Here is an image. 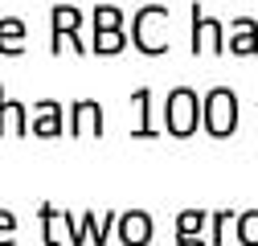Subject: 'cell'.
Listing matches in <instances>:
<instances>
[{"instance_id": "1", "label": "cell", "mask_w": 258, "mask_h": 246, "mask_svg": "<svg viewBox=\"0 0 258 246\" xmlns=\"http://www.w3.org/2000/svg\"><path fill=\"white\" fill-rule=\"evenodd\" d=\"M164 128L176 140H188L192 132L201 128V99H197V90H192V86L168 90V99H164Z\"/></svg>"}, {"instance_id": "2", "label": "cell", "mask_w": 258, "mask_h": 246, "mask_svg": "<svg viewBox=\"0 0 258 246\" xmlns=\"http://www.w3.org/2000/svg\"><path fill=\"white\" fill-rule=\"evenodd\" d=\"M201 128L209 136H217V140L238 132V95L230 86H213L205 95V103H201Z\"/></svg>"}, {"instance_id": "3", "label": "cell", "mask_w": 258, "mask_h": 246, "mask_svg": "<svg viewBox=\"0 0 258 246\" xmlns=\"http://www.w3.org/2000/svg\"><path fill=\"white\" fill-rule=\"evenodd\" d=\"M127 49V29H123V13L115 5H99L94 9V53H119Z\"/></svg>"}, {"instance_id": "4", "label": "cell", "mask_w": 258, "mask_h": 246, "mask_svg": "<svg viewBox=\"0 0 258 246\" xmlns=\"http://www.w3.org/2000/svg\"><path fill=\"white\" fill-rule=\"evenodd\" d=\"M49 25H53V33H49L53 53H61V41H66L74 53H90V49L82 45V37H78V29H82V9H74V5H53V9H49Z\"/></svg>"}, {"instance_id": "5", "label": "cell", "mask_w": 258, "mask_h": 246, "mask_svg": "<svg viewBox=\"0 0 258 246\" xmlns=\"http://www.w3.org/2000/svg\"><path fill=\"white\" fill-rule=\"evenodd\" d=\"M205 49L225 53V29L217 17H205L201 5H192V53H205Z\"/></svg>"}, {"instance_id": "6", "label": "cell", "mask_w": 258, "mask_h": 246, "mask_svg": "<svg viewBox=\"0 0 258 246\" xmlns=\"http://www.w3.org/2000/svg\"><path fill=\"white\" fill-rule=\"evenodd\" d=\"M115 230H119V242L123 246H148L156 226H152V218H148L144 209H127V213H119Z\"/></svg>"}, {"instance_id": "7", "label": "cell", "mask_w": 258, "mask_h": 246, "mask_svg": "<svg viewBox=\"0 0 258 246\" xmlns=\"http://www.w3.org/2000/svg\"><path fill=\"white\" fill-rule=\"evenodd\" d=\"M82 132L103 136V103H94V99L70 103V136H82Z\"/></svg>"}, {"instance_id": "8", "label": "cell", "mask_w": 258, "mask_h": 246, "mask_svg": "<svg viewBox=\"0 0 258 246\" xmlns=\"http://www.w3.org/2000/svg\"><path fill=\"white\" fill-rule=\"evenodd\" d=\"M29 107L25 103H17V99H9V90L0 86V136H29Z\"/></svg>"}, {"instance_id": "9", "label": "cell", "mask_w": 258, "mask_h": 246, "mask_svg": "<svg viewBox=\"0 0 258 246\" xmlns=\"http://www.w3.org/2000/svg\"><path fill=\"white\" fill-rule=\"evenodd\" d=\"M29 132H33V136H61V103L57 99H37Z\"/></svg>"}, {"instance_id": "10", "label": "cell", "mask_w": 258, "mask_h": 246, "mask_svg": "<svg viewBox=\"0 0 258 246\" xmlns=\"http://www.w3.org/2000/svg\"><path fill=\"white\" fill-rule=\"evenodd\" d=\"M25 33H29V25L21 17H0V53L17 57L25 49Z\"/></svg>"}, {"instance_id": "11", "label": "cell", "mask_w": 258, "mask_h": 246, "mask_svg": "<svg viewBox=\"0 0 258 246\" xmlns=\"http://www.w3.org/2000/svg\"><path fill=\"white\" fill-rule=\"evenodd\" d=\"M234 41L225 45L230 53H238V57H250V53H258V21H250V17H234Z\"/></svg>"}, {"instance_id": "12", "label": "cell", "mask_w": 258, "mask_h": 246, "mask_svg": "<svg viewBox=\"0 0 258 246\" xmlns=\"http://www.w3.org/2000/svg\"><path fill=\"white\" fill-rule=\"evenodd\" d=\"M132 103L140 107V123L132 128V136H136V140H152V136H156V128H152V90H148V86L132 90Z\"/></svg>"}, {"instance_id": "13", "label": "cell", "mask_w": 258, "mask_h": 246, "mask_svg": "<svg viewBox=\"0 0 258 246\" xmlns=\"http://www.w3.org/2000/svg\"><path fill=\"white\" fill-rule=\"evenodd\" d=\"M238 242L242 246H258V209L238 213Z\"/></svg>"}, {"instance_id": "14", "label": "cell", "mask_w": 258, "mask_h": 246, "mask_svg": "<svg viewBox=\"0 0 258 246\" xmlns=\"http://www.w3.org/2000/svg\"><path fill=\"white\" fill-rule=\"evenodd\" d=\"M57 222H61V209H53L49 201L41 205V226H45V246H61L57 238Z\"/></svg>"}, {"instance_id": "15", "label": "cell", "mask_w": 258, "mask_h": 246, "mask_svg": "<svg viewBox=\"0 0 258 246\" xmlns=\"http://www.w3.org/2000/svg\"><path fill=\"white\" fill-rule=\"evenodd\" d=\"M205 218H209V213H201V209H184V213H176V234H201Z\"/></svg>"}, {"instance_id": "16", "label": "cell", "mask_w": 258, "mask_h": 246, "mask_svg": "<svg viewBox=\"0 0 258 246\" xmlns=\"http://www.w3.org/2000/svg\"><path fill=\"white\" fill-rule=\"evenodd\" d=\"M13 230H17V213L0 209V246H13Z\"/></svg>"}, {"instance_id": "17", "label": "cell", "mask_w": 258, "mask_h": 246, "mask_svg": "<svg viewBox=\"0 0 258 246\" xmlns=\"http://www.w3.org/2000/svg\"><path fill=\"white\" fill-rule=\"evenodd\" d=\"M225 218H230V213H213V246H221V234H225Z\"/></svg>"}, {"instance_id": "18", "label": "cell", "mask_w": 258, "mask_h": 246, "mask_svg": "<svg viewBox=\"0 0 258 246\" xmlns=\"http://www.w3.org/2000/svg\"><path fill=\"white\" fill-rule=\"evenodd\" d=\"M176 246H213V242H201L197 234H176Z\"/></svg>"}]
</instances>
